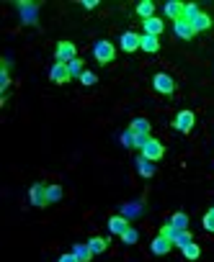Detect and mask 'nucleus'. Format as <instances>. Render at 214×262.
Here are the masks:
<instances>
[{"instance_id":"obj_29","label":"nucleus","mask_w":214,"mask_h":262,"mask_svg":"<svg viewBox=\"0 0 214 262\" xmlns=\"http://www.w3.org/2000/svg\"><path fill=\"white\" fill-rule=\"evenodd\" d=\"M137 239H140V231L132 229V226L124 231V234H121V242H124V244H137Z\"/></svg>"},{"instance_id":"obj_14","label":"nucleus","mask_w":214,"mask_h":262,"mask_svg":"<svg viewBox=\"0 0 214 262\" xmlns=\"http://www.w3.org/2000/svg\"><path fill=\"white\" fill-rule=\"evenodd\" d=\"M140 49H142V52H147V54H155V52L160 49V39H158V36H150V34H142Z\"/></svg>"},{"instance_id":"obj_36","label":"nucleus","mask_w":214,"mask_h":262,"mask_svg":"<svg viewBox=\"0 0 214 262\" xmlns=\"http://www.w3.org/2000/svg\"><path fill=\"white\" fill-rule=\"evenodd\" d=\"M98 5V0H85V3H83V8H88V10H93Z\"/></svg>"},{"instance_id":"obj_8","label":"nucleus","mask_w":214,"mask_h":262,"mask_svg":"<svg viewBox=\"0 0 214 262\" xmlns=\"http://www.w3.org/2000/svg\"><path fill=\"white\" fill-rule=\"evenodd\" d=\"M49 77H52V83H57V85H62V83L72 80V75H70L67 65H62V62H54L52 70H49Z\"/></svg>"},{"instance_id":"obj_28","label":"nucleus","mask_w":214,"mask_h":262,"mask_svg":"<svg viewBox=\"0 0 214 262\" xmlns=\"http://www.w3.org/2000/svg\"><path fill=\"white\" fill-rule=\"evenodd\" d=\"M67 70H70V75H72V77H78V80H80V75L85 72V67H83V59H72L70 65H67Z\"/></svg>"},{"instance_id":"obj_3","label":"nucleus","mask_w":214,"mask_h":262,"mask_svg":"<svg viewBox=\"0 0 214 262\" xmlns=\"http://www.w3.org/2000/svg\"><path fill=\"white\" fill-rule=\"evenodd\" d=\"M18 13H21V21L26 26H34L39 18V5L31 3V0H23V3H18Z\"/></svg>"},{"instance_id":"obj_26","label":"nucleus","mask_w":214,"mask_h":262,"mask_svg":"<svg viewBox=\"0 0 214 262\" xmlns=\"http://www.w3.org/2000/svg\"><path fill=\"white\" fill-rule=\"evenodd\" d=\"M194 242V237H191V231H181V234L173 239V247H178V250H183L186 244H191Z\"/></svg>"},{"instance_id":"obj_31","label":"nucleus","mask_w":214,"mask_h":262,"mask_svg":"<svg viewBox=\"0 0 214 262\" xmlns=\"http://www.w3.org/2000/svg\"><path fill=\"white\" fill-rule=\"evenodd\" d=\"M178 234H181V231H178V229H176L173 224H165V226L160 229V237H165V239H171V242H173V239H176Z\"/></svg>"},{"instance_id":"obj_23","label":"nucleus","mask_w":214,"mask_h":262,"mask_svg":"<svg viewBox=\"0 0 214 262\" xmlns=\"http://www.w3.org/2000/svg\"><path fill=\"white\" fill-rule=\"evenodd\" d=\"M88 247H90V252L93 255H101V252H106V247H109V242H106L103 237H93L88 242Z\"/></svg>"},{"instance_id":"obj_2","label":"nucleus","mask_w":214,"mask_h":262,"mask_svg":"<svg viewBox=\"0 0 214 262\" xmlns=\"http://www.w3.org/2000/svg\"><path fill=\"white\" fill-rule=\"evenodd\" d=\"M54 59L62 62V65H70L72 59H78V49H75L72 41H59L54 49Z\"/></svg>"},{"instance_id":"obj_32","label":"nucleus","mask_w":214,"mask_h":262,"mask_svg":"<svg viewBox=\"0 0 214 262\" xmlns=\"http://www.w3.org/2000/svg\"><path fill=\"white\" fill-rule=\"evenodd\" d=\"M204 229L214 234V206H212V208L204 213Z\"/></svg>"},{"instance_id":"obj_16","label":"nucleus","mask_w":214,"mask_h":262,"mask_svg":"<svg viewBox=\"0 0 214 262\" xmlns=\"http://www.w3.org/2000/svg\"><path fill=\"white\" fill-rule=\"evenodd\" d=\"M142 211H145L142 200H134V203H124V206H121V216H127V219H137Z\"/></svg>"},{"instance_id":"obj_11","label":"nucleus","mask_w":214,"mask_h":262,"mask_svg":"<svg viewBox=\"0 0 214 262\" xmlns=\"http://www.w3.org/2000/svg\"><path fill=\"white\" fill-rule=\"evenodd\" d=\"M129 229V219H127V216H121V213H116V216H111V219H109V231H111V234H124V231Z\"/></svg>"},{"instance_id":"obj_6","label":"nucleus","mask_w":214,"mask_h":262,"mask_svg":"<svg viewBox=\"0 0 214 262\" xmlns=\"http://www.w3.org/2000/svg\"><path fill=\"white\" fill-rule=\"evenodd\" d=\"M28 200H31V206H36V208L49 206V203H47V185L34 182V185H31V190H28Z\"/></svg>"},{"instance_id":"obj_7","label":"nucleus","mask_w":214,"mask_h":262,"mask_svg":"<svg viewBox=\"0 0 214 262\" xmlns=\"http://www.w3.org/2000/svg\"><path fill=\"white\" fill-rule=\"evenodd\" d=\"M194 121H196L194 111H181V113L176 116V121H173V126H176L181 134H189V131L194 129Z\"/></svg>"},{"instance_id":"obj_19","label":"nucleus","mask_w":214,"mask_h":262,"mask_svg":"<svg viewBox=\"0 0 214 262\" xmlns=\"http://www.w3.org/2000/svg\"><path fill=\"white\" fill-rule=\"evenodd\" d=\"M168 224H173L178 231H189V216L183 213V211H178V213L171 216V221H168Z\"/></svg>"},{"instance_id":"obj_30","label":"nucleus","mask_w":214,"mask_h":262,"mask_svg":"<svg viewBox=\"0 0 214 262\" xmlns=\"http://www.w3.org/2000/svg\"><path fill=\"white\" fill-rule=\"evenodd\" d=\"M199 13H202V10H199L196 3H186V8H183V18H186V21H194Z\"/></svg>"},{"instance_id":"obj_17","label":"nucleus","mask_w":214,"mask_h":262,"mask_svg":"<svg viewBox=\"0 0 214 262\" xmlns=\"http://www.w3.org/2000/svg\"><path fill=\"white\" fill-rule=\"evenodd\" d=\"M183 8H186V5H183V3H178V0H171V3H165V15H168V18H173V21H178V18H183Z\"/></svg>"},{"instance_id":"obj_15","label":"nucleus","mask_w":214,"mask_h":262,"mask_svg":"<svg viewBox=\"0 0 214 262\" xmlns=\"http://www.w3.org/2000/svg\"><path fill=\"white\" fill-rule=\"evenodd\" d=\"M134 165H137V173H140L142 177H152V175H155V165H152L150 160H145L142 154L134 160Z\"/></svg>"},{"instance_id":"obj_35","label":"nucleus","mask_w":214,"mask_h":262,"mask_svg":"<svg viewBox=\"0 0 214 262\" xmlns=\"http://www.w3.org/2000/svg\"><path fill=\"white\" fill-rule=\"evenodd\" d=\"M57 262H80V260H78V257H75L72 252H67V255H62V257H59Z\"/></svg>"},{"instance_id":"obj_21","label":"nucleus","mask_w":214,"mask_h":262,"mask_svg":"<svg viewBox=\"0 0 214 262\" xmlns=\"http://www.w3.org/2000/svg\"><path fill=\"white\" fill-rule=\"evenodd\" d=\"M191 26H194V31H196V34H199V31H207V28H212V18H209L207 13H199L196 18L191 21Z\"/></svg>"},{"instance_id":"obj_5","label":"nucleus","mask_w":214,"mask_h":262,"mask_svg":"<svg viewBox=\"0 0 214 262\" xmlns=\"http://www.w3.org/2000/svg\"><path fill=\"white\" fill-rule=\"evenodd\" d=\"M152 85H155V90L163 92V95H171V92L176 90V80L165 72H158L155 77H152Z\"/></svg>"},{"instance_id":"obj_4","label":"nucleus","mask_w":214,"mask_h":262,"mask_svg":"<svg viewBox=\"0 0 214 262\" xmlns=\"http://www.w3.org/2000/svg\"><path fill=\"white\" fill-rule=\"evenodd\" d=\"M163 154H165L163 142H158V139H152V136H150V142L142 147V157L150 160V162H158V160H163Z\"/></svg>"},{"instance_id":"obj_20","label":"nucleus","mask_w":214,"mask_h":262,"mask_svg":"<svg viewBox=\"0 0 214 262\" xmlns=\"http://www.w3.org/2000/svg\"><path fill=\"white\" fill-rule=\"evenodd\" d=\"M72 255L78 257L80 262H90V257H93V252H90L88 244H72Z\"/></svg>"},{"instance_id":"obj_9","label":"nucleus","mask_w":214,"mask_h":262,"mask_svg":"<svg viewBox=\"0 0 214 262\" xmlns=\"http://www.w3.org/2000/svg\"><path fill=\"white\" fill-rule=\"evenodd\" d=\"M173 31H176V36L178 39H194V26H191V21H186V18H178V21H173Z\"/></svg>"},{"instance_id":"obj_1","label":"nucleus","mask_w":214,"mask_h":262,"mask_svg":"<svg viewBox=\"0 0 214 262\" xmlns=\"http://www.w3.org/2000/svg\"><path fill=\"white\" fill-rule=\"evenodd\" d=\"M93 57H96L98 65H109V62H114V57H116L114 44H111V41H106V39L96 41V44H93Z\"/></svg>"},{"instance_id":"obj_33","label":"nucleus","mask_w":214,"mask_h":262,"mask_svg":"<svg viewBox=\"0 0 214 262\" xmlns=\"http://www.w3.org/2000/svg\"><path fill=\"white\" fill-rule=\"evenodd\" d=\"M80 83H83V85H96V83H98V77H96V72L85 70V72L80 75Z\"/></svg>"},{"instance_id":"obj_24","label":"nucleus","mask_w":214,"mask_h":262,"mask_svg":"<svg viewBox=\"0 0 214 262\" xmlns=\"http://www.w3.org/2000/svg\"><path fill=\"white\" fill-rule=\"evenodd\" d=\"M183 257H186V260H199V257H202V247H199V244H186V247H183Z\"/></svg>"},{"instance_id":"obj_12","label":"nucleus","mask_w":214,"mask_h":262,"mask_svg":"<svg viewBox=\"0 0 214 262\" xmlns=\"http://www.w3.org/2000/svg\"><path fill=\"white\" fill-rule=\"evenodd\" d=\"M140 41H142L140 34H134V31H127V34L121 36V49H124V52H137V49H140Z\"/></svg>"},{"instance_id":"obj_22","label":"nucleus","mask_w":214,"mask_h":262,"mask_svg":"<svg viewBox=\"0 0 214 262\" xmlns=\"http://www.w3.org/2000/svg\"><path fill=\"white\" fill-rule=\"evenodd\" d=\"M137 13H140V18H142V21L152 18V15H155V3H152V0H145V3L137 5Z\"/></svg>"},{"instance_id":"obj_27","label":"nucleus","mask_w":214,"mask_h":262,"mask_svg":"<svg viewBox=\"0 0 214 262\" xmlns=\"http://www.w3.org/2000/svg\"><path fill=\"white\" fill-rule=\"evenodd\" d=\"M8 67H10V62L5 59V62H3V70H0V90H8V85H10V75H8Z\"/></svg>"},{"instance_id":"obj_34","label":"nucleus","mask_w":214,"mask_h":262,"mask_svg":"<svg viewBox=\"0 0 214 262\" xmlns=\"http://www.w3.org/2000/svg\"><path fill=\"white\" fill-rule=\"evenodd\" d=\"M134 142H137V134L134 131H124V134H121V144H124V147H134Z\"/></svg>"},{"instance_id":"obj_13","label":"nucleus","mask_w":214,"mask_h":262,"mask_svg":"<svg viewBox=\"0 0 214 262\" xmlns=\"http://www.w3.org/2000/svg\"><path fill=\"white\" fill-rule=\"evenodd\" d=\"M142 26H145V34H150V36H160L163 31H165V23H163V18H147V21H142Z\"/></svg>"},{"instance_id":"obj_25","label":"nucleus","mask_w":214,"mask_h":262,"mask_svg":"<svg viewBox=\"0 0 214 262\" xmlns=\"http://www.w3.org/2000/svg\"><path fill=\"white\" fill-rule=\"evenodd\" d=\"M62 198V188L59 185H47V203H57Z\"/></svg>"},{"instance_id":"obj_10","label":"nucleus","mask_w":214,"mask_h":262,"mask_svg":"<svg viewBox=\"0 0 214 262\" xmlns=\"http://www.w3.org/2000/svg\"><path fill=\"white\" fill-rule=\"evenodd\" d=\"M150 250H152V255H158V257H163V255H168V252H171L173 250V242L171 239H165V237H155V239H152V244H150Z\"/></svg>"},{"instance_id":"obj_18","label":"nucleus","mask_w":214,"mask_h":262,"mask_svg":"<svg viewBox=\"0 0 214 262\" xmlns=\"http://www.w3.org/2000/svg\"><path fill=\"white\" fill-rule=\"evenodd\" d=\"M129 131H134L137 136H150V121L147 118H134L129 123Z\"/></svg>"}]
</instances>
